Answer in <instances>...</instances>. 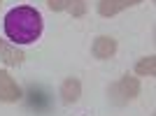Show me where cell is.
Returning a JSON list of instances; mask_svg holds the SVG:
<instances>
[{
	"instance_id": "cell-1",
	"label": "cell",
	"mask_w": 156,
	"mask_h": 116,
	"mask_svg": "<svg viewBox=\"0 0 156 116\" xmlns=\"http://www.w3.org/2000/svg\"><path fill=\"white\" fill-rule=\"evenodd\" d=\"M5 35L14 44H33L42 35V14L30 5L9 9L5 16Z\"/></svg>"
},
{
	"instance_id": "cell-2",
	"label": "cell",
	"mask_w": 156,
	"mask_h": 116,
	"mask_svg": "<svg viewBox=\"0 0 156 116\" xmlns=\"http://www.w3.org/2000/svg\"><path fill=\"white\" fill-rule=\"evenodd\" d=\"M110 95L117 104H126L128 100H135V97L140 95V79L130 77V74H124V77L110 88Z\"/></svg>"
},
{
	"instance_id": "cell-3",
	"label": "cell",
	"mask_w": 156,
	"mask_h": 116,
	"mask_svg": "<svg viewBox=\"0 0 156 116\" xmlns=\"http://www.w3.org/2000/svg\"><path fill=\"white\" fill-rule=\"evenodd\" d=\"M23 90L21 86L9 77V72L0 70V102H19Z\"/></svg>"
},
{
	"instance_id": "cell-4",
	"label": "cell",
	"mask_w": 156,
	"mask_h": 116,
	"mask_svg": "<svg viewBox=\"0 0 156 116\" xmlns=\"http://www.w3.org/2000/svg\"><path fill=\"white\" fill-rule=\"evenodd\" d=\"M142 0H98V14L100 16H114L119 14L121 9H128V7H135L140 5Z\"/></svg>"
},
{
	"instance_id": "cell-5",
	"label": "cell",
	"mask_w": 156,
	"mask_h": 116,
	"mask_svg": "<svg viewBox=\"0 0 156 116\" xmlns=\"http://www.w3.org/2000/svg\"><path fill=\"white\" fill-rule=\"evenodd\" d=\"M91 53L96 58H100V60L112 58L114 53H117V39L110 37V35H100V37H96V42H93V46H91Z\"/></svg>"
},
{
	"instance_id": "cell-6",
	"label": "cell",
	"mask_w": 156,
	"mask_h": 116,
	"mask_svg": "<svg viewBox=\"0 0 156 116\" xmlns=\"http://www.w3.org/2000/svg\"><path fill=\"white\" fill-rule=\"evenodd\" d=\"M79 95H82V81L77 77H68L61 84V100L65 104H75L79 100Z\"/></svg>"
},
{
	"instance_id": "cell-7",
	"label": "cell",
	"mask_w": 156,
	"mask_h": 116,
	"mask_svg": "<svg viewBox=\"0 0 156 116\" xmlns=\"http://www.w3.org/2000/svg\"><path fill=\"white\" fill-rule=\"evenodd\" d=\"M135 74H137V77H154V74H156V58L154 56L140 58L137 65H135Z\"/></svg>"
},
{
	"instance_id": "cell-8",
	"label": "cell",
	"mask_w": 156,
	"mask_h": 116,
	"mask_svg": "<svg viewBox=\"0 0 156 116\" xmlns=\"http://www.w3.org/2000/svg\"><path fill=\"white\" fill-rule=\"evenodd\" d=\"M0 53H2V60H5L7 65H21L23 63V53L19 51V49H14V46H2V49H0Z\"/></svg>"
},
{
	"instance_id": "cell-9",
	"label": "cell",
	"mask_w": 156,
	"mask_h": 116,
	"mask_svg": "<svg viewBox=\"0 0 156 116\" xmlns=\"http://www.w3.org/2000/svg\"><path fill=\"white\" fill-rule=\"evenodd\" d=\"M65 9H68L75 19H79V16H84V14H86V0H70Z\"/></svg>"
},
{
	"instance_id": "cell-10",
	"label": "cell",
	"mask_w": 156,
	"mask_h": 116,
	"mask_svg": "<svg viewBox=\"0 0 156 116\" xmlns=\"http://www.w3.org/2000/svg\"><path fill=\"white\" fill-rule=\"evenodd\" d=\"M68 2L70 0H47V5H49L51 12H63L65 7H68Z\"/></svg>"
},
{
	"instance_id": "cell-11",
	"label": "cell",
	"mask_w": 156,
	"mask_h": 116,
	"mask_svg": "<svg viewBox=\"0 0 156 116\" xmlns=\"http://www.w3.org/2000/svg\"><path fill=\"white\" fill-rule=\"evenodd\" d=\"M2 46H5V44H2V39H0V49H2Z\"/></svg>"
},
{
	"instance_id": "cell-12",
	"label": "cell",
	"mask_w": 156,
	"mask_h": 116,
	"mask_svg": "<svg viewBox=\"0 0 156 116\" xmlns=\"http://www.w3.org/2000/svg\"><path fill=\"white\" fill-rule=\"evenodd\" d=\"M0 2H2V0H0Z\"/></svg>"
}]
</instances>
